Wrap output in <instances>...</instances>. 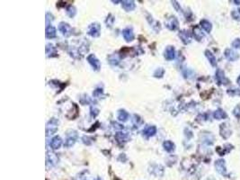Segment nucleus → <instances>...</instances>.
Listing matches in <instances>:
<instances>
[{
  "label": "nucleus",
  "instance_id": "obj_15",
  "mask_svg": "<svg viewBox=\"0 0 240 180\" xmlns=\"http://www.w3.org/2000/svg\"><path fill=\"white\" fill-rule=\"evenodd\" d=\"M56 36V29L52 25H49L46 27V37L49 39L54 38Z\"/></svg>",
  "mask_w": 240,
  "mask_h": 180
},
{
  "label": "nucleus",
  "instance_id": "obj_12",
  "mask_svg": "<svg viewBox=\"0 0 240 180\" xmlns=\"http://www.w3.org/2000/svg\"><path fill=\"white\" fill-rule=\"evenodd\" d=\"M121 6L125 11H132L135 8V3L134 1H121Z\"/></svg>",
  "mask_w": 240,
  "mask_h": 180
},
{
  "label": "nucleus",
  "instance_id": "obj_7",
  "mask_svg": "<svg viewBox=\"0 0 240 180\" xmlns=\"http://www.w3.org/2000/svg\"><path fill=\"white\" fill-rule=\"evenodd\" d=\"M157 133V128L154 125H148L143 130V134L147 137H152Z\"/></svg>",
  "mask_w": 240,
  "mask_h": 180
},
{
  "label": "nucleus",
  "instance_id": "obj_28",
  "mask_svg": "<svg viewBox=\"0 0 240 180\" xmlns=\"http://www.w3.org/2000/svg\"><path fill=\"white\" fill-rule=\"evenodd\" d=\"M232 46L236 49H240V39H236L232 42Z\"/></svg>",
  "mask_w": 240,
  "mask_h": 180
},
{
  "label": "nucleus",
  "instance_id": "obj_25",
  "mask_svg": "<svg viewBox=\"0 0 240 180\" xmlns=\"http://www.w3.org/2000/svg\"><path fill=\"white\" fill-rule=\"evenodd\" d=\"M67 14H68V16H70V17H74L75 15H76V8H75L74 6H72V5L68 6V9H67Z\"/></svg>",
  "mask_w": 240,
  "mask_h": 180
},
{
  "label": "nucleus",
  "instance_id": "obj_8",
  "mask_svg": "<svg viewBox=\"0 0 240 180\" xmlns=\"http://www.w3.org/2000/svg\"><path fill=\"white\" fill-rule=\"evenodd\" d=\"M176 57V50L173 46H168L165 51V58L167 60H172Z\"/></svg>",
  "mask_w": 240,
  "mask_h": 180
},
{
  "label": "nucleus",
  "instance_id": "obj_10",
  "mask_svg": "<svg viewBox=\"0 0 240 180\" xmlns=\"http://www.w3.org/2000/svg\"><path fill=\"white\" fill-rule=\"evenodd\" d=\"M225 56H226V58H227L228 60H231V61L238 60V57H239L238 54L235 51H233V50H231V49L226 50V51H225Z\"/></svg>",
  "mask_w": 240,
  "mask_h": 180
},
{
  "label": "nucleus",
  "instance_id": "obj_6",
  "mask_svg": "<svg viewBox=\"0 0 240 180\" xmlns=\"http://www.w3.org/2000/svg\"><path fill=\"white\" fill-rule=\"evenodd\" d=\"M122 36L126 41H131L134 39V34L130 27H127L122 31Z\"/></svg>",
  "mask_w": 240,
  "mask_h": 180
},
{
  "label": "nucleus",
  "instance_id": "obj_5",
  "mask_svg": "<svg viewBox=\"0 0 240 180\" xmlns=\"http://www.w3.org/2000/svg\"><path fill=\"white\" fill-rule=\"evenodd\" d=\"M78 138V133L75 131H72L70 133H68V137L67 140L65 141V146L66 147H71L74 145V143L76 142Z\"/></svg>",
  "mask_w": 240,
  "mask_h": 180
},
{
  "label": "nucleus",
  "instance_id": "obj_17",
  "mask_svg": "<svg viewBox=\"0 0 240 180\" xmlns=\"http://www.w3.org/2000/svg\"><path fill=\"white\" fill-rule=\"evenodd\" d=\"M163 147L165 150H166L167 152H172L175 150V144L171 140H165L163 143Z\"/></svg>",
  "mask_w": 240,
  "mask_h": 180
},
{
  "label": "nucleus",
  "instance_id": "obj_16",
  "mask_svg": "<svg viewBox=\"0 0 240 180\" xmlns=\"http://www.w3.org/2000/svg\"><path fill=\"white\" fill-rule=\"evenodd\" d=\"M179 36H180L182 41H183V43H185V44H187L191 41V35L187 31H182L179 34Z\"/></svg>",
  "mask_w": 240,
  "mask_h": 180
},
{
  "label": "nucleus",
  "instance_id": "obj_9",
  "mask_svg": "<svg viewBox=\"0 0 240 180\" xmlns=\"http://www.w3.org/2000/svg\"><path fill=\"white\" fill-rule=\"evenodd\" d=\"M165 26L169 30H176L178 28V21L176 17H171L165 22Z\"/></svg>",
  "mask_w": 240,
  "mask_h": 180
},
{
  "label": "nucleus",
  "instance_id": "obj_19",
  "mask_svg": "<svg viewBox=\"0 0 240 180\" xmlns=\"http://www.w3.org/2000/svg\"><path fill=\"white\" fill-rule=\"evenodd\" d=\"M46 53L48 57H52V54H56V49L55 47H53V45L51 44H47L46 47Z\"/></svg>",
  "mask_w": 240,
  "mask_h": 180
},
{
  "label": "nucleus",
  "instance_id": "obj_24",
  "mask_svg": "<svg viewBox=\"0 0 240 180\" xmlns=\"http://www.w3.org/2000/svg\"><path fill=\"white\" fill-rule=\"evenodd\" d=\"M193 34H194V37L198 41H200V39L203 37V34L201 33L199 27H195L193 29Z\"/></svg>",
  "mask_w": 240,
  "mask_h": 180
},
{
  "label": "nucleus",
  "instance_id": "obj_21",
  "mask_svg": "<svg viewBox=\"0 0 240 180\" xmlns=\"http://www.w3.org/2000/svg\"><path fill=\"white\" fill-rule=\"evenodd\" d=\"M214 117L216 118V119H218V120H221V119H225L226 117H227V115H226V113L225 112H223L222 110H217L215 113H214Z\"/></svg>",
  "mask_w": 240,
  "mask_h": 180
},
{
  "label": "nucleus",
  "instance_id": "obj_2",
  "mask_svg": "<svg viewBox=\"0 0 240 180\" xmlns=\"http://www.w3.org/2000/svg\"><path fill=\"white\" fill-rule=\"evenodd\" d=\"M101 32V27L100 25L96 23H92L88 26V29H87V34L92 36V37H98L100 35Z\"/></svg>",
  "mask_w": 240,
  "mask_h": 180
},
{
  "label": "nucleus",
  "instance_id": "obj_4",
  "mask_svg": "<svg viewBox=\"0 0 240 180\" xmlns=\"http://www.w3.org/2000/svg\"><path fill=\"white\" fill-rule=\"evenodd\" d=\"M87 61L89 62V64L92 66V68L95 70H99L101 69V63L98 60V59L94 55V54H90L87 56Z\"/></svg>",
  "mask_w": 240,
  "mask_h": 180
},
{
  "label": "nucleus",
  "instance_id": "obj_22",
  "mask_svg": "<svg viewBox=\"0 0 240 180\" xmlns=\"http://www.w3.org/2000/svg\"><path fill=\"white\" fill-rule=\"evenodd\" d=\"M205 54H206V57H207V58L209 59V60H210V62L211 63V65H212V66H215V65H216V59H215V56H214L210 51H206Z\"/></svg>",
  "mask_w": 240,
  "mask_h": 180
},
{
  "label": "nucleus",
  "instance_id": "obj_13",
  "mask_svg": "<svg viewBox=\"0 0 240 180\" xmlns=\"http://www.w3.org/2000/svg\"><path fill=\"white\" fill-rule=\"evenodd\" d=\"M215 167L217 168V171L221 174V175H225L226 174V167H225V161L222 160L216 161Z\"/></svg>",
  "mask_w": 240,
  "mask_h": 180
},
{
  "label": "nucleus",
  "instance_id": "obj_27",
  "mask_svg": "<svg viewBox=\"0 0 240 180\" xmlns=\"http://www.w3.org/2000/svg\"><path fill=\"white\" fill-rule=\"evenodd\" d=\"M225 79V77L223 76V72L221 71V70H219V71H217V80H218V82H219V84H220V83H222L223 82V79Z\"/></svg>",
  "mask_w": 240,
  "mask_h": 180
},
{
  "label": "nucleus",
  "instance_id": "obj_30",
  "mask_svg": "<svg viewBox=\"0 0 240 180\" xmlns=\"http://www.w3.org/2000/svg\"><path fill=\"white\" fill-rule=\"evenodd\" d=\"M96 180H100V179H99V178H97V179H96Z\"/></svg>",
  "mask_w": 240,
  "mask_h": 180
},
{
  "label": "nucleus",
  "instance_id": "obj_23",
  "mask_svg": "<svg viewBox=\"0 0 240 180\" xmlns=\"http://www.w3.org/2000/svg\"><path fill=\"white\" fill-rule=\"evenodd\" d=\"M108 60H109V62H110L112 65H118V64H119V62H120V59H119V57H118L117 55H114V54H113V55H110V56H109V58H108Z\"/></svg>",
  "mask_w": 240,
  "mask_h": 180
},
{
  "label": "nucleus",
  "instance_id": "obj_26",
  "mask_svg": "<svg viewBox=\"0 0 240 180\" xmlns=\"http://www.w3.org/2000/svg\"><path fill=\"white\" fill-rule=\"evenodd\" d=\"M231 16H233V18H234V19L240 21V8H238V9H236V10H234V11H232V13H231Z\"/></svg>",
  "mask_w": 240,
  "mask_h": 180
},
{
  "label": "nucleus",
  "instance_id": "obj_1",
  "mask_svg": "<svg viewBox=\"0 0 240 180\" xmlns=\"http://www.w3.org/2000/svg\"><path fill=\"white\" fill-rule=\"evenodd\" d=\"M58 125H59V121L56 120L55 118H52L49 121L46 125V135L49 136L54 134L58 130Z\"/></svg>",
  "mask_w": 240,
  "mask_h": 180
},
{
  "label": "nucleus",
  "instance_id": "obj_11",
  "mask_svg": "<svg viewBox=\"0 0 240 180\" xmlns=\"http://www.w3.org/2000/svg\"><path fill=\"white\" fill-rule=\"evenodd\" d=\"M62 144V140L61 138L59 137V136H55L54 138H52V140L50 141V146L52 150H58L60 149V146Z\"/></svg>",
  "mask_w": 240,
  "mask_h": 180
},
{
  "label": "nucleus",
  "instance_id": "obj_3",
  "mask_svg": "<svg viewBox=\"0 0 240 180\" xmlns=\"http://www.w3.org/2000/svg\"><path fill=\"white\" fill-rule=\"evenodd\" d=\"M59 30H60V33L66 37H68L69 35H71V33H72V29H71L70 25L67 23H64V22L60 23Z\"/></svg>",
  "mask_w": 240,
  "mask_h": 180
},
{
  "label": "nucleus",
  "instance_id": "obj_14",
  "mask_svg": "<svg viewBox=\"0 0 240 180\" xmlns=\"http://www.w3.org/2000/svg\"><path fill=\"white\" fill-rule=\"evenodd\" d=\"M115 138L117 141L119 143H123V142H126L128 139H129V134L127 132H119L116 133L115 135Z\"/></svg>",
  "mask_w": 240,
  "mask_h": 180
},
{
  "label": "nucleus",
  "instance_id": "obj_18",
  "mask_svg": "<svg viewBox=\"0 0 240 180\" xmlns=\"http://www.w3.org/2000/svg\"><path fill=\"white\" fill-rule=\"evenodd\" d=\"M200 25L202 27V29L207 32V33H210V30H211V23L207 20H202L200 21Z\"/></svg>",
  "mask_w": 240,
  "mask_h": 180
},
{
  "label": "nucleus",
  "instance_id": "obj_20",
  "mask_svg": "<svg viewBox=\"0 0 240 180\" xmlns=\"http://www.w3.org/2000/svg\"><path fill=\"white\" fill-rule=\"evenodd\" d=\"M129 118V114L125 110H120L118 113V119L121 122H126Z\"/></svg>",
  "mask_w": 240,
  "mask_h": 180
},
{
  "label": "nucleus",
  "instance_id": "obj_29",
  "mask_svg": "<svg viewBox=\"0 0 240 180\" xmlns=\"http://www.w3.org/2000/svg\"><path fill=\"white\" fill-rule=\"evenodd\" d=\"M238 84H239V85H240V77H239V78H238Z\"/></svg>",
  "mask_w": 240,
  "mask_h": 180
}]
</instances>
